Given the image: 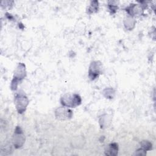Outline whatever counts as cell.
I'll return each instance as SVG.
<instances>
[{
	"label": "cell",
	"mask_w": 156,
	"mask_h": 156,
	"mask_svg": "<svg viewBox=\"0 0 156 156\" xmlns=\"http://www.w3.org/2000/svg\"><path fill=\"white\" fill-rule=\"evenodd\" d=\"M61 104L67 107H76L81 103V98L77 94H66L60 99Z\"/></svg>",
	"instance_id": "cell-1"
},
{
	"label": "cell",
	"mask_w": 156,
	"mask_h": 156,
	"mask_svg": "<svg viewBox=\"0 0 156 156\" xmlns=\"http://www.w3.org/2000/svg\"><path fill=\"white\" fill-rule=\"evenodd\" d=\"M26 76L25 65L23 63H19L14 73L13 79L12 81L11 88L12 90H16L18 84V82L23 79Z\"/></svg>",
	"instance_id": "cell-2"
},
{
	"label": "cell",
	"mask_w": 156,
	"mask_h": 156,
	"mask_svg": "<svg viewBox=\"0 0 156 156\" xmlns=\"http://www.w3.org/2000/svg\"><path fill=\"white\" fill-rule=\"evenodd\" d=\"M15 104L19 113H23L26 109L29 100L23 93H18L15 96Z\"/></svg>",
	"instance_id": "cell-3"
},
{
	"label": "cell",
	"mask_w": 156,
	"mask_h": 156,
	"mask_svg": "<svg viewBox=\"0 0 156 156\" xmlns=\"http://www.w3.org/2000/svg\"><path fill=\"white\" fill-rule=\"evenodd\" d=\"M101 63L99 61L92 62L89 68V77L91 80L96 79L101 73Z\"/></svg>",
	"instance_id": "cell-4"
},
{
	"label": "cell",
	"mask_w": 156,
	"mask_h": 156,
	"mask_svg": "<svg viewBox=\"0 0 156 156\" xmlns=\"http://www.w3.org/2000/svg\"><path fill=\"white\" fill-rule=\"evenodd\" d=\"M24 142V136L20 127H17L15 129L13 136V144L16 148L22 146Z\"/></svg>",
	"instance_id": "cell-5"
},
{
	"label": "cell",
	"mask_w": 156,
	"mask_h": 156,
	"mask_svg": "<svg viewBox=\"0 0 156 156\" xmlns=\"http://www.w3.org/2000/svg\"><path fill=\"white\" fill-rule=\"evenodd\" d=\"M55 116L61 119H69L72 116V111L68 108L65 107H61L57 108L55 112Z\"/></svg>",
	"instance_id": "cell-6"
},
{
	"label": "cell",
	"mask_w": 156,
	"mask_h": 156,
	"mask_svg": "<svg viewBox=\"0 0 156 156\" xmlns=\"http://www.w3.org/2000/svg\"><path fill=\"white\" fill-rule=\"evenodd\" d=\"M118 147L116 143L110 144L105 149V154L108 155H116L118 154Z\"/></svg>",
	"instance_id": "cell-7"
},
{
	"label": "cell",
	"mask_w": 156,
	"mask_h": 156,
	"mask_svg": "<svg viewBox=\"0 0 156 156\" xmlns=\"http://www.w3.org/2000/svg\"><path fill=\"white\" fill-rule=\"evenodd\" d=\"M98 10V2L96 1H92L90 5L88 8L87 12L88 13H93Z\"/></svg>",
	"instance_id": "cell-8"
},
{
	"label": "cell",
	"mask_w": 156,
	"mask_h": 156,
	"mask_svg": "<svg viewBox=\"0 0 156 156\" xmlns=\"http://www.w3.org/2000/svg\"><path fill=\"white\" fill-rule=\"evenodd\" d=\"M141 147L144 150V151H147V150H150L152 147V144L151 143H149L147 141H144L141 143Z\"/></svg>",
	"instance_id": "cell-9"
},
{
	"label": "cell",
	"mask_w": 156,
	"mask_h": 156,
	"mask_svg": "<svg viewBox=\"0 0 156 156\" xmlns=\"http://www.w3.org/2000/svg\"><path fill=\"white\" fill-rule=\"evenodd\" d=\"M105 90L107 91V92H108V94H106V95H105V96L107 98H111V97L113 98V94H114V91L113 90V89L107 88Z\"/></svg>",
	"instance_id": "cell-10"
}]
</instances>
